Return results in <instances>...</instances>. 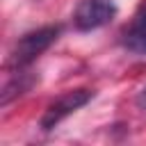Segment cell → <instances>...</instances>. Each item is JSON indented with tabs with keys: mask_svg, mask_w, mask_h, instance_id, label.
Segmentation results:
<instances>
[{
	"mask_svg": "<svg viewBox=\"0 0 146 146\" xmlns=\"http://www.w3.org/2000/svg\"><path fill=\"white\" fill-rule=\"evenodd\" d=\"M62 34V25H43L36 27L32 32H25L11 48L9 52V64L14 68H27L30 64H34Z\"/></svg>",
	"mask_w": 146,
	"mask_h": 146,
	"instance_id": "1",
	"label": "cell"
},
{
	"mask_svg": "<svg viewBox=\"0 0 146 146\" xmlns=\"http://www.w3.org/2000/svg\"><path fill=\"white\" fill-rule=\"evenodd\" d=\"M116 16L114 0H78L73 9V27L78 32H94L112 23Z\"/></svg>",
	"mask_w": 146,
	"mask_h": 146,
	"instance_id": "3",
	"label": "cell"
},
{
	"mask_svg": "<svg viewBox=\"0 0 146 146\" xmlns=\"http://www.w3.org/2000/svg\"><path fill=\"white\" fill-rule=\"evenodd\" d=\"M34 82H36V78H34L32 73H27L25 68H16V73L5 82V87H2V91H0V105L7 107L16 96L30 91Z\"/></svg>",
	"mask_w": 146,
	"mask_h": 146,
	"instance_id": "5",
	"label": "cell"
},
{
	"mask_svg": "<svg viewBox=\"0 0 146 146\" xmlns=\"http://www.w3.org/2000/svg\"><path fill=\"white\" fill-rule=\"evenodd\" d=\"M119 43H121V48H125L128 52L146 57V0L139 2V7H137V11L132 14L130 23L121 30Z\"/></svg>",
	"mask_w": 146,
	"mask_h": 146,
	"instance_id": "4",
	"label": "cell"
},
{
	"mask_svg": "<svg viewBox=\"0 0 146 146\" xmlns=\"http://www.w3.org/2000/svg\"><path fill=\"white\" fill-rule=\"evenodd\" d=\"M94 96H96V94H94L91 89H71V91L59 94V96H57L55 100H50L48 107L43 110V116H41V121H39L41 130H43V132L55 130L66 116H71L73 112H78L80 107H84Z\"/></svg>",
	"mask_w": 146,
	"mask_h": 146,
	"instance_id": "2",
	"label": "cell"
},
{
	"mask_svg": "<svg viewBox=\"0 0 146 146\" xmlns=\"http://www.w3.org/2000/svg\"><path fill=\"white\" fill-rule=\"evenodd\" d=\"M135 103H137V107H139V110H144V112H146V84L139 89V94H137Z\"/></svg>",
	"mask_w": 146,
	"mask_h": 146,
	"instance_id": "6",
	"label": "cell"
}]
</instances>
